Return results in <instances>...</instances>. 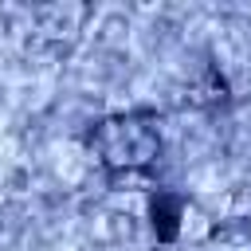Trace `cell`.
I'll return each instance as SVG.
<instances>
[{"instance_id":"6da1fadb","label":"cell","mask_w":251,"mask_h":251,"mask_svg":"<svg viewBox=\"0 0 251 251\" xmlns=\"http://www.w3.org/2000/svg\"><path fill=\"white\" fill-rule=\"evenodd\" d=\"M90 145L102 153L110 169H145L161 153V133L149 118L129 114V118H110L90 133Z\"/></svg>"}]
</instances>
